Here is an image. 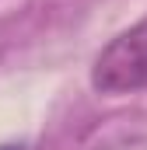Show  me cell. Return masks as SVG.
<instances>
[{
	"instance_id": "obj_1",
	"label": "cell",
	"mask_w": 147,
	"mask_h": 150,
	"mask_svg": "<svg viewBox=\"0 0 147 150\" xmlns=\"http://www.w3.org/2000/svg\"><path fill=\"white\" fill-rule=\"evenodd\" d=\"M91 87L98 94H137L147 87V18L119 32L95 56Z\"/></svg>"
},
{
	"instance_id": "obj_2",
	"label": "cell",
	"mask_w": 147,
	"mask_h": 150,
	"mask_svg": "<svg viewBox=\"0 0 147 150\" xmlns=\"http://www.w3.org/2000/svg\"><path fill=\"white\" fill-rule=\"evenodd\" d=\"M0 150H21V147H14V143H11V147H0Z\"/></svg>"
}]
</instances>
